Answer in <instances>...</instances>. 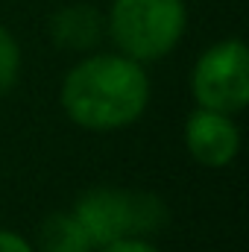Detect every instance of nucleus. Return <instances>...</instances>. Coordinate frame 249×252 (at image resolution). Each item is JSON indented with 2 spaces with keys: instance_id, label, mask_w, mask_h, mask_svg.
<instances>
[{
  "instance_id": "4",
  "label": "nucleus",
  "mask_w": 249,
  "mask_h": 252,
  "mask_svg": "<svg viewBox=\"0 0 249 252\" xmlns=\"http://www.w3.org/2000/svg\"><path fill=\"white\" fill-rule=\"evenodd\" d=\"M193 100L202 109L226 115L241 112L249 103V50L241 38L211 44L193 64L190 73Z\"/></svg>"
},
{
  "instance_id": "5",
  "label": "nucleus",
  "mask_w": 249,
  "mask_h": 252,
  "mask_svg": "<svg viewBox=\"0 0 249 252\" xmlns=\"http://www.w3.org/2000/svg\"><path fill=\"white\" fill-rule=\"evenodd\" d=\"M185 147L202 167H226L241 150V132L232 115L199 106L185 121Z\"/></svg>"
},
{
  "instance_id": "3",
  "label": "nucleus",
  "mask_w": 249,
  "mask_h": 252,
  "mask_svg": "<svg viewBox=\"0 0 249 252\" xmlns=\"http://www.w3.org/2000/svg\"><path fill=\"white\" fill-rule=\"evenodd\" d=\"M185 0H115L109 32L135 62L164 59L185 35Z\"/></svg>"
},
{
  "instance_id": "10",
  "label": "nucleus",
  "mask_w": 249,
  "mask_h": 252,
  "mask_svg": "<svg viewBox=\"0 0 249 252\" xmlns=\"http://www.w3.org/2000/svg\"><path fill=\"white\" fill-rule=\"evenodd\" d=\"M0 252H35V247L24 235L9 232V229H0Z\"/></svg>"
},
{
  "instance_id": "1",
  "label": "nucleus",
  "mask_w": 249,
  "mask_h": 252,
  "mask_svg": "<svg viewBox=\"0 0 249 252\" xmlns=\"http://www.w3.org/2000/svg\"><path fill=\"white\" fill-rule=\"evenodd\" d=\"M150 103L144 64L126 53H97L70 67L62 82V109L88 132L132 126Z\"/></svg>"
},
{
  "instance_id": "8",
  "label": "nucleus",
  "mask_w": 249,
  "mask_h": 252,
  "mask_svg": "<svg viewBox=\"0 0 249 252\" xmlns=\"http://www.w3.org/2000/svg\"><path fill=\"white\" fill-rule=\"evenodd\" d=\"M18 73H21V47L15 35L0 24V94L15 85Z\"/></svg>"
},
{
  "instance_id": "7",
  "label": "nucleus",
  "mask_w": 249,
  "mask_h": 252,
  "mask_svg": "<svg viewBox=\"0 0 249 252\" xmlns=\"http://www.w3.org/2000/svg\"><path fill=\"white\" fill-rule=\"evenodd\" d=\"M38 250L41 252H91L94 244L88 241L85 229L73 217V211L50 214L38 229Z\"/></svg>"
},
{
  "instance_id": "2",
  "label": "nucleus",
  "mask_w": 249,
  "mask_h": 252,
  "mask_svg": "<svg viewBox=\"0 0 249 252\" xmlns=\"http://www.w3.org/2000/svg\"><path fill=\"white\" fill-rule=\"evenodd\" d=\"M73 217L94 247L121 238H144L167 223V205L156 193L124 188H94L73 205Z\"/></svg>"
},
{
  "instance_id": "6",
  "label": "nucleus",
  "mask_w": 249,
  "mask_h": 252,
  "mask_svg": "<svg viewBox=\"0 0 249 252\" xmlns=\"http://www.w3.org/2000/svg\"><path fill=\"white\" fill-rule=\"evenodd\" d=\"M103 21L94 6H67L53 18V38L64 47H91L100 38Z\"/></svg>"
},
{
  "instance_id": "9",
  "label": "nucleus",
  "mask_w": 249,
  "mask_h": 252,
  "mask_svg": "<svg viewBox=\"0 0 249 252\" xmlns=\"http://www.w3.org/2000/svg\"><path fill=\"white\" fill-rule=\"evenodd\" d=\"M100 252H158V250L147 238H121V241H112V244L100 247Z\"/></svg>"
}]
</instances>
